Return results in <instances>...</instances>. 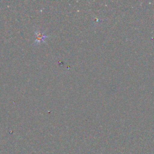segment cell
<instances>
[{"instance_id": "cell-1", "label": "cell", "mask_w": 154, "mask_h": 154, "mask_svg": "<svg viewBox=\"0 0 154 154\" xmlns=\"http://www.w3.org/2000/svg\"><path fill=\"white\" fill-rule=\"evenodd\" d=\"M34 32L35 34L34 43L35 45H40L42 43H46L45 39L49 37V35L45 34V31H42L40 29H36Z\"/></svg>"}]
</instances>
